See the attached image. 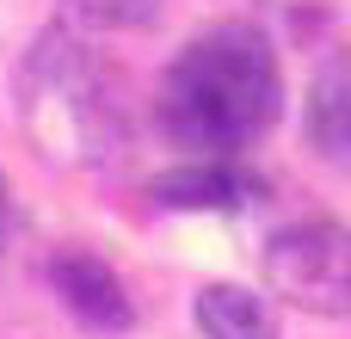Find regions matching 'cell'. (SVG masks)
<instances>
[{"label": "cell", "mask_w": 351, "mask_h": 339, "mask_svg": "<svg viewBox=\"0 0 351 339\" xmlns=\"http://www.w3.org/2000/svg\"><path fill=\"white\" fill-rule=\"evenodd\" d=\"M68 12L80 25H99V31H136L160 12V0H68Z\"/></svg>", "instance_id": "ba28073f"}, {"label": "cell", "mask_w": 351, "mask_h": 339, "mask_svg": "<svg viewBox=\"0 0 351 339\" xmlns=\"http://www.w3.org/2000/svg\"><path fill=\"white\" fill-rule=\"evenodd\" d=\"M265 284L315 315H351V229L296 222L265 247Z\"/></svg>", "instance_id": "3957f363"}, {"label": "cell", "mask_w": 351, "mask_h": 339, "mask_svg": "<svg viewBox=\"0 0 351 339\" xmlns=\"http://www.w3.org/2000/svg\"><path fill=\"white\" fill-rule=\"evenodd\" d=\"M19 105H25V124L49 161L93 167L111 148H123V105H117L111 80L99 74V62L68 31L37 37L25 80H19Z\"/></svg>", "instance_id": "7a4b0ae2"}, {"label": "cell", "mask_w": 351, "mask_h": 339, "mask_svg": "<svg viewBox=\"0 0 351 339\" xmlns=\"http://www.w3.org/2000/svg\"><path fill=\"white\" fill-rule=\"evenodd\" d=\"M253 198H259V179H247L241 167H222L216 154L154 179V204H167V210H241Z\"/></svg>", "instance_id": "5b68a950"}, {"label": "cell", "mask_w": 351, "mask_h": 339, "mask_svg": "<svg viewBox=\"0 0 351 339\" xmlns=\"http://www.w3.org/2000/svg\"><path fill=\"white\" fill-rule=\"evenodd\" d=\"M284 111L278 49L259 25H216L197 31L160 74L154 117L167 142L197 154H234L259 142Z\"/></svg>", "instance_id": "6da1fadb"}, {"label": "cell", "mask_w": 351, "mask_h": 339, "mask_svg": "<svg viewBox=\"0 0 351 339\" xmlns=\"http://www.w3.org/2000/svg\"><path fill=\"white\" fill-rule=\"evenodd\" d=\"M308 142L321 161L351 173V49L321 62V74L308 86Z\"/></svg>", "instance_id": "8992f818"}, {"label": "cell", "mask_w": 351, "mask_h": 339, "mask_svg": "<svg viewBox=\"0 0 351 339\" xmlns=\"http://www.w3.org/2000/svg\"><path fill=\"white\" fill-rule=\"evenodd\" d=\"M197 327H204V339H278V321H271L265 296H253L241 284L197 290Z\"/></svg>", "instance_id": "52a82bcc"}, {"label": "cell", "mask_w": 351, "mask_h": 339, "mask_svg": "<svg viewBox=\"0 0 351 339\" xmlns=\"http://www.w3.org/2000/svg\"><path fill=\"white\" fill-rule=\"evenodd\" d=\"M49 290H56L62 309H68L74 321H86L93 334H123V327L136 321L123 278H117L99 253H86V247H68V253L49 259Z\"/></svg>", "instance_id": "277c9868"}, {"label": "cell", "mask_w": 351, "mask_h": 339, "mask_svg": "<svg viewBox=\"0 0 351 339\" xmlns=\"http://www.w3.org/2000/svg\"><path fill=\"white\" fill-rule=\"evenodd\" d=\"M6 229H12V204H6V179H0V247H6Z\"/></svg>", "instance_id": "9c48e42d"}]
</instances>
